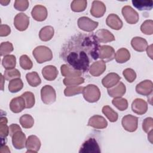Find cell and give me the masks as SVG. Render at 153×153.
Wrapping results in <instances>:
<instances>
[{
	"instance_id": "obj_34",
	"label": "cell",
	"mask_w": 153,
	"mask_h": 153,
	"mask_svg": "<svg viewBox=\"0 0 153 153\" xmlns=\"http://www.w3.org/2000/svg\"><path fill=\"white\" fill-rule=\"evenodd\" d=\"M8 120L5 117H1L0 120V135L2 140L6 139L7 136L9 134V127L7 126Z\"/></svg>"
},
{
	"instance_id": "obj_32",
	"label": "cell",
	"mask_w": 153,
	"mask_h": 153,
	"mask_svg": "<svg viewBox=\"0 0 153 153\" xmlns=\"http://www.w3.org/2000/svg\"><path fill=\"white\" fill-rule=\"evenodd\" d=\"M2 65L5 69H14L16 65V58L13 54L7 55L2 60Z\"/></svg>"
},
{
	"instance_id": "obj_14",
	"label": "cell",
	"mask_w": 153,
	"mask_h": 153,
	"mask_svg": "<svg viewBox=\"0 0 153 153\" xmlns=\"http://www.w3.org/2000/svg\"><path fill=\"white\" fill-rule=\"evenodd\" d=\"M32 17L36 21L42 22L46 19L48 15L47 10L42 5H36L31 11Z\"/></svg>"
},
{
	"instance_id": "obj_9",
	"label": "cell",
	"mask_w": 153,
	"mask_h": 153,
	"mask_svg": "<svg viewBox=\"0 0 153 153\" xmlns=\"http://www.w3.org/2000/svg\"><path fill=\"white\" fill-rule=\"evenodd\" d=\"M29 25V17L25 13H20L16 14L14 19V25L19 31L25 30Z\"/></svg>"
},
{
	"instance_id": "obj_27",
	"label": "cell",
	"mask_w": 153,
	"mask_h": 153,
	"mask_svg": "<svg viewBox=\"0 0 153 153\" xmlns=\"http://www.w3.org/2000/svg\"><path fill=\"white\" fill-rule=\"evenodd\" d=\"M54 33V28L51 26H46L39 30V37L42 41H48L53 37Z\"/></svg>"
},
{
	"instance_id": "obj_40",
	"label": "cell",
	"mask_w": 153,
	"mask_h": 153,
	"mask_svg": "<svg viewBox=\"0 0 153 153\" xmlns=\"http://www.w3.org/2000/svg\"><path fill=\"white\" fill-rule=\"evenodd\" d=\"M63 84L66 86L71 85H77L84 82V79L81 76L77 77H69L65 78L63 80Z\"/></svg>"
},
{
	"instance_id": "obj_8",
	"label": "cell",
	"mask_w": 153,
	"mask_h": 153,
	"mask_svg": "<svg viewBox=\"0 0 153 153\" xmlns=\"http://www.w3.org/2000/svg\"><path fill=\"white\" fill-rule=\"evenodd\" d=\"M121 13L126 21L129 24H136L139 21L138 13L130 5L123 7Z\"/></svg>"
},
{
	"instance_id": "obj_35",
	"label": "cell",
	"mask_w": 153,
	"mask_h": 153,
	"mask_svg": "<svg viewBox=\"0 0 153 153\" xmlns=\"http://www.w3.org/2000/svg\"><path fill=\"white\" fill-rule=\"evenodd\" d=\"M87 1L85 0H74L71 5V10L74 12H81L87 7Z\"/></svg>"
},
{
	"instance_id": "obj_43",
	"label": "cell",
	"mask_w": 153,
	"mask_h": 153,
	"mask_svg": "<svg viewBox=\"0 0 153 153\" xmlns=\"http://www.w3.org/2000/svg\"><path fill=\"white\" fill-rule=\"evenodd\" d=\"M21 76L20 72L17 69H6L4 72V76L5 79L7 81H11L15 78H20Z\"/></svg>"
},
{
	"instance_id": "obj_50",
	"label": "cell",
	"mask_w": 153,
	"mask_h": 153,
	"mask_svg": "<svg viewBox=\"0 0 153 153\" xmlns=\"http://www.w3.org/2000/svg\"><path fill=\"white\" fill-rule=\"evenodd\" d=\"M146 52L147 54L149 56V57L151 59H152V45H150L147 47L146 48Z\"/></svg>"
},
{
	"instance_id": "obj_31",
	"label": "cell",
	"mask_w": 153,
	"mask_h": 153,
	"mask_svg": "<svg viewBox=\"0 0 153 153\" xmlns=\"http://www.w3.org/2000/svg\"><path fill=\"white\" fill-rule=\"evenodd\" d=\"M23 87V83L20 78H15L10 81L8 88L11 93H17Z\"/></svg>"
},
{
	"instance_id": "obj_6",
	"label": "cell",
	"mask_w": 153,
	"mask_h": 153,
	"mask_svg": "<svg viewBox=\"0 0 153 153\" xmlns=\"http://www.w3.org/2000/svg\"><path fill=\"white\" fill-rule=\"evenodd\" d=\"M121 124L124 130L129 132H133L137 128L138 118L135 116L128 114L123 117Z\"/></svg>"
},
{
	"instance_id": "obj_54",
	"label": "cell",
	"mask_w": 153,
	"mask_h": 153,
	"mask_svg": "<svg viewBox=\"0 0 153 153\" xmlns=\"http://www.w3.org/2000/svg\"><path fill=\"white\" fill-rule=\"evenodd\" d=\"M1 79H2V85H1V90H4V79H5V78H4V76L1 74Z\"/></svg>"
},
{
	"instance_id": "obj_20",
	"label": "cell",
	"mask_w": 153,
	"mask_h": 153,
	"mask_svg": "<svg viewBox=\"0 0 153 153\" xmlns=\"http://www.w3.org/2000/svg\"><path fill=\"white\" fill-rule=\"evenodd\" d=\"M26 108L25 100L23 97L13 98L10 103V109L14 113H19Z\"/></svg>"
},
{
	"instance_id": "obj_47",
	"label": "cell",
	"mask_w": 153,
	"mask_h": 153,
	"mask_svg": "<svg viewBox=\"0 0 153 153\" xmlns=\"http://www.w3.org/2000/svg\"><path fill=\"white\" fill-rule=\"evenodd\" d=\"M142 128L145 133H149L153 129V119L152 117L146 118L142 123Z\"/></svg>"
},
{
	"instance_id": "obj_42",
	"label": "cell",
	"mask_w": 153,
	"mask_h": 153,
	"mask_svg": "<svg viewBox=\"0 0 153 153\" xmlns=\"http://www.w3.org/2000/svg\"><path fill=\"white\" fill-rule=\"evenodd\" d=\"M140 30L145 35L153 33V21L152 20H145L140 26Z\"/></svg>"
},
{
	"instance_id": "obj_33",
	"label": "cell",
	"mask_w": 153,
	"mask_h": 153,
	"mask_svg": "<svg viewBox=\"0 0 153 153\" xmlns=\"http://www.w3.org/2000/svg\"><path fill=\"white\" fill-rule=\"evenodd\" d=\"M102 112L107 117L109 121L114 123L117 121L118 118V114L115 111H114L109 106H104L102 108Z\"/></svg>"
},
{
	"instance_id": "obj_48",
	"label": "cell",
	"mask_w": 153,
	"mask_h": 153,
	"mask_svg": "<svg viewBox=\"0 0 153 153\" xmlns=\"http://www.w3.org/2000/svg\"><path fill=\"white\" fill-rule=\"evenodd\" d=\"M11 32V29L10 26L7 25H1L0 27V36H8Z\"/></svg>"
},
{
	"instance_id": "obj_5",
	"label": "cell",
	"mask_w": 153,
	"mask_h": 153,
	"mask_svg": "<svg viewBox=\"0 0 153 153\" xmlns=\"http://www.w3.org/2000/svg\"><path fill=\"white\" fill-rule=\"evenodd\" d=\"M100 148L98 142L94 137H90L86 140L81 145L79 153H100Z\"/></svg>"
},
{
	"instance_id": "obj_11",
	"label": "cell",
	"mask_w": 153,
	"mask_h": 153,
	"mask_svg": "<svg viewBox=\"0 0 153 153\" xmlns=\"http://www.w3.org/2000/svg\"><path fill=\"white\" fill-rule=\"evenodd\" d=\"M12 143L13 146L17 149H22L26 146V137L25 134L21 130H19L15 132L13 136Z\"/></svg>"
},
{
	"instance_id": "obj_52",
	"label": "cell",
	"mask_w": 153,
	"mask_h": 153,
	"mask_svg": "<svg viewBox=\"0 0 153 153\" xmlns=\"http://www.w3.org/2000/svg\"><path fill=\"white\" fill-rule=\"evenodd\" d=\"M152 133H153V130H151L149 133H148V140H149V142L151 143H152Z\"/></svg>"
},
{
	"instance_id": "obj_51",
	"label": "cell",
	"mask_w": 153,
	"mask_h": 153,
	"mask_svg": "<svg viewBox=\"0 0 153 153\" xmlns=\"http://www.w3.org/2000/svg\"><path fill=\"white\" fill-rule=\"evenodd\" d=\"M0 152L3 153V152H10V149H8V147L5 145V144L1 145V149H0Z\"/></svg>"
},
{
	"instance_id": "obj_28",
	"label": "cell",
	"mask_w": 153,
	"mask_h": 153,
	"mask_svg": "<svg viewBox=\"0 0 153 153\" xmlns=\"http://www.w3.org/2000/svg\"><path fill=\"white\" fill-rule=\"evenodd\" d=\"M131 2L133 6L140 11L151 10L153 7L152 0H133Z\"/></svg>"
},
{
	"instance_id": "obj_21",
	"label": "cell",
	"mask_w": 153,
	"mask_h": 153,
	"mask_svg": "<svg viewBox=\"0 0 153 153\" xmlns=\"http://www.w3.org/2000/svg\"><path fill=\"white\" fill-rule=\"evenodd\" d=\"M108 94L112 97H121L126 91L125 85L122 82H118L115 85L108 88Z\"/></svg>"
},
{
	"instance_id": "obj_45",
	"label": "cell",
	"mask_w": 153,
	"mask_h": 153,
	"mask_svg": "<svg viewBox=\"0 0 153 153\" xmlns=\"http://www.w3.org/2000/svg\"><path fill=\"white\" fill-rule=\"evenodd\" d=\"M123 75L128 82H133L136 78L135 71L131 68H127L123 72Z\"/></svg>"
},
{
	"instance_id": "obj_39",
	"label": "cell",
	"mask_w": 153,
	"mask_h": 153,
	"mask_svg": "<svg viewBox=\"0 0 153 153\" xmlns=\"http://www.w3.org/2000/svg\"><path fill=\"white\" fill-rule=\"evenodd\" d=\"M21 96L23 97L25 100L26 108H31L34 106L35 103V99L33 93L30 91H26L23 93Z\"/></svg>"
},
{
	"instance_id": "obj_53",
	"label": "cell",
	"mask_w": 153,
	"mask_h": 153,
	"mask_svg": "<svg viewBox=\"0 0 153 153\" xmlns=\"http://www.w3.org/2000/svg\"><path fill=\"white\" fill-rule=\"evenodd\" d=\"M10 1H3V0H2V1H0V3L2 5H7L8 4V3H10Z\"/></svg>"
},
{
	"instance_id": "obj_46",
	"label": "cell",
	"mask_w": 153,
	"mask_h": 153,
	"mask_svg": "<svg viewBox=\"0 0 153 153\" xmlns=\"http://www.w3.org/2000/svg\"><path fill=\"white\" fill-rule=\"evenodd\" d=\"M29 1L27 0H16L14 4V7L18 11H23L27 9Z\"/></svg>"
},
{
	"instance_id": "obj_15",
	"label": "cell",
	"mask_w": 153,
	"mask_h": 153,
	"mask_svg": "<svg viewBox=\"0 0 153 153\" xmlns=\"http://www.w3.org/2000/svg\"><path fill=\"white\" fill-rule=\"evenodd\" d=\"M94 34L99 42L106 43L115 39L114 35L110 31L105 29L97 30Z\"/></svg>"
},
{
	"instance_id": "obj_3",
	"label": "cell",
	"mask_w": 153,
	"mask_h": 153,
	"mask_svg": "<svg viewBox=\"0 0 153 153\" xmlns=\"http://www.w3.org/2000/svg\"><path fill=\"white\" fill-rule=\"evenodd\" d=\"M82 94L84 99L90 103L97 102L100 98V91L97 86L94 84H88L83 88Z\"/></svg>"
},
{
	"instance_id": "obj_22",
	"label": "cell",
	"mask_w": 153,
	"mask_h": 153,
	"mask_svg": "<svg viewBox=\"0 0 153 153\" xmlns=\"http://www.w3.org/2000/svg\"><path fill=\"white\" fill-rule=\"evenodd\" d=\"M121 79V77L116 73L111 72L107 74L102 79V85L107 88H109L114 85H115Z\"/></svg>"
},
{
	"instance_id": "obj_44",
	"label": "cell",
	"mask_w": 153,
	"mask_h": 153,
	"mask_svg": "<svg viewBox=\"0 0 153 153\" xmlns=\"http://www.w3.org/2000/svg\"><path fill=\"white\" fill-rule=\"evenodd\" d=\"M20 67L25 70H29L32 69L33 63L30 58L26 54H23L20 57Z\"/></svg>"
},
{
	"instance_id": "obj_10",
	"label": "cell",
	"mask_w": 153,
	"mask_h": 153,
	"mask_svg": "<svg viewBox=\"0 0 153 153\" xmlns=\"http://www.w3.org/2000/svg\"><path fill=\"white\" fill-rule=\"evenodd\" d=\"M115 50L111 46L104 45L99 47V58L104 62H109L115 58Z\"/></svg>"
},
{
	"instance_id": "obj_2",
	"label": "cell",
	"mask_w": 153,
	"mask_h": 153,
	"mask_svg": "<svg viewBox=\"0 0 153 153\" xmlns=\"http://www.w3.org/2000/svg\"><path fill=\"white\" fill-rule=\"evenodd\" d=\"M33 56L38 63L50 61L53 59V53L47 47L39 45L36 47L32 52Z\"/></svg>"
},
{
	"instance_id": "obj_7",
	"label": "cell",
	"mask_w": 153,
	"mask_h": 153,
	"mask_svg": "<svg viewBox=\"0 0 153 153\" xmlns=\"http://www.w3.org/2000/svg\"><path fill=\"white\" fill-rule=\"evenodd\" d=\"M78 26L82 30L91 32L93 31L99 25V23L96 21H93L90 18L82 16L78 19Z\"/></svg>"
},
{
	"instance_id": "obj_13",
	"label": "cell",
	"mask_w": 153,
	"mask_h": 153,
	"mask_svg": "<svg viewBox=\"0 0 153 153\" xmlns=\"http://www.w3.org/2000/svg\"><path fill=\"white\" fill-rule=\"evenodd\" d=\"M153 84L151 80H144L136 86V92L143 96H149L152 93Z\"/></svg>"
},
{
	"instance_id": "obj_12",
	"label": "cell",
	"mask_w": 153,
	"mask_h": 153,
	"mask_svg": "<svg viewBox=\"0 0 153 153\" xmlns=\"http://www.w3.org/2000/svg\"><path fill=\"white\" fill-rule=\"evenodd\" d=\"M41 143L39 139L35 135L28 136L26 142V152H37L41 147Z\"/></svg>"
},
{
	"instance_id": "obj_36",
	"label": "cell",
	"mask_w": 153,
	"mask_h": 153,
	"mask_svg": "<svg viewBox=\"0 0 153 153\" xmlns=\"http://www.w3.org/2000/svg\"><path fill=\"white\" fill-rule=\"evenodd\" d=\"M20 123L23 128H30L34 124V120L30 115L25 114L20 118Z\"/></svg>"
},
{
	"instance_id": "obj_29",
	"label": "cell",
	"mask_w": 153,
	"mask_h": 153,
	"mask_svg": "<svg viewBox=\"0 0 153 153\" xmlns=\"http://www.w3.org/2000/svg\"><path fill=\"white\" fill-rule=\"evenodd\" d=\"M130 58V53L129 51L125 48H121L116 52L115 54V59L117 63H124L127 62Z\"/></svg>"
},
{
	"instance_id": "obj_24",
	"label": "cell",
	"mask_w": 153,
	"mask_h": 153,
	"mask_svg": "<svg viewBox=\"0 0 153 153\" xmlns=\"http://www.w3.org/2000/svg\"><path fill=\"white\" fill-rule=\"evenodd\" d=\"M43 77L48 81L54 80L58 75V71L56 66L53 65H47L42 69Z\"/></svg>"
},
{
	"instance_id": "obj_1",
	"label": "cell",
	"mask_w": 153,
	"mask_h": 153,
	"mask_svg": "<svg viewBox=\"0 0 153 153\" xmlns=\"http://www.w3.org/2000/svg\"><path fill=\"white\" fill-rule=\"evenodd\" d=\"M99 47L94 33H79L64 44L60 56L69 66L86 72L90 63L99 58Z\"/></svg>"
},
{
	"instance_id": "obj_23",
	"label": "cell",
	"mask_w": 153,
	"mask_h": 153,
	"mask_svg": "<svg viewBox=\"0 0 153 153\" xmlns=\"http://www.w3.org/2000/svg\"><path fill=\"white\" fill-rule=\"evenodd\" d=\"M106 25L112 29L120 30L122 28L123 23L121 19L115 14H110L106 20Z\"/></svg>"
},
{
	"instance_id": "obj_49",
	"label": "cell",
	"mask_w": 153,
	"mask_h": 153,
	"mask_svg": "<svg viewBox=\"0 0 153 153\" xmlns=\"http://www.w3.org/2000/svg\"><path fill=\"white\" fill-rule=\"evenodd\" d=\"M21 130L22 129H21L20 127L18 124H12L9 126V134L11 137L15 132H16L19 130Z\"/></svg>"
},
{
	"instance_id": "obj_16",
	"label": "cell",
	"mask_w": 153,
	"mask_h": 153,
	"mask_svg": "<svg viewBox=\"0 0 153 153\" xmlns=\"http://www.w3.org/2000/svg\"><path fill=\"white\" fill-rule=\"evenodd\" d=\"M131 109L136 114L143 115L147 112L148 104L144 100L137 98L131 103Z\"/></svg>"
},
{
	"instance_id": "obj_37",
	"label": "cell",
	"mask_w": 153,
	"mask_h": 153,
	"mask_svg": "<svg viewBox=\"0 0 153 153\" xmlns=\"http://www.w3.org/2000/svg\"><path fill=\"white\" fill-rule=\"evenodd\" d=\"M82 87L78 86V85H71L67 86V87L64 90V94L66 96L70 97L73 96L76 94H80L82 93L83 90Z\"/></svg>"
},
{
	"instance_id": "obj_38",
	"label": "cell",
	"mask_w": 153,
	"mask_h": 153,
	"mask_svg": "<svg viewBox=\"0 0 153 153\" xmlns=\"http://www.w3.org/2000/svg\"><path fill=\"white\" fill-rule=\"evenodd\" d=\"M112 103L120 111H123L128 108V102L124 99L121 97H115L112 100Z\"/></svg>"
},
{
	"instance_id": "obj_18",
	"label": "cell",
	"mask_w": 153,
	"mask_h": 153,
	"mask_svg": "<svg viewBox=\"0 0 153 153\" xmlns=\"http://www.w3.org/2000/svg\"><path fill=\"white\" fill-rule=\"evenodd\" d=\"M106 12V6L105 4L100 1H94L92 2L90 10L91 14L97 18L103 16Z\"/></svg>"
},
{
	"instance_id": "obj_17",
	"label": "cell",
	"mask_w": 153,
	"mask_h": 153,
	"mask_svg": "<svg viewBox=\"0 0 153 153\" xmlns=\"http://www.w3.org/2000/svg\"><path fill=\"white\" fill-rule=\"evenodd\" d=\"M87 125L94 128L103 129L107 127L108 122L102 116L95 115L90 118Z\"/></svg>"
},
{
	"instance_id": "obj_41",
	"label": "cell",
	"mask_w": 153,
	"mask_h": 153,
	"mask_svg": "<svg viewBox=\"0 0 153 153\" xmlns=\"http://www.w3.org/2000/svg\"><path fill=\"white\" fill-rule=\"evenodd\" d=\"M14 50L13 45L10 42H3L0 45V54L1 56L9 55Z\"/></svg>"
},
{
	"instance_id": "obj_4",
	"label": "cell",
	"mask_w": 153,
	"mask_h": 153,
	"mask_svg": "<svg viewBox=\"0 0 153 153\" xmlns=\"http://www.w3.org/2000/svg\"><path fill=\"white\" fill-rule=\"evenodd\" d=\"M41 97L44 103L46 105L52 104L56 99V93L54 88L50 85L43 86L41 90Z\"/></svg>"
},
{
	"instance_id": "obj_26",
	"label": "cell",
	"mask_w": 153,
	"mask_h": 153,
	"mask_svg": "<svg viewBox=\"0 0 153 153\" xmlns=\"http://www.w3.org/2000/svg\"><path fill=\"white\" fill-rule=\"evenodd\" d=\"M131 45L136 51L142 52L146 50L148 47V42L145 39L142 37L136 36L132 38L131 41Z\"/></svg>"
},
{
	"instance_id": "obj_30",
	"label": "cell",
	"mask_w": 153,
	"mask_h": 153,
	"mask_svg": "<svg viewBox=\"0 0 153 153\" xmlns=\"http://www.w3.org/2000/svg\"><path fill=\"white\" fill-rule=\"evenodd\" d=\"M27 83L32 87H37L41 82V79L36 72H32L26 75Z\"/></svg>"
},
{
	"instance_id": "obj_19",
	"label": "cell",
	"mask_w": 153,
	"mask_h": 153,
	"mask_svg": "<svg viewBox=\"0 0 153 153\" xmlns=\"http://www.w3.org/2000/svg\"><path fill=\"white\" fill-rule=\"evenodd\" d=\"M106 62L103 60H99L93 62L89 68V72L93 76H99L106 70Z\"/></svg>"
},
{
	"instance_id": "obj_25",
	"label": "cell",
	"mask_w": 153,
	"mask_h": 153,
	"mask_svg": "<svg viewBox=\"0 0 153 153\" xmlns=\"http://www.w3.org/2000/svg\"><path fill=\"white\" fill-rule=\"evenodd\" d=\"M60 71L62 75L66 78L81 76L82 75L81 71L74 69L68 64L62 65L60 67Z\"/></svg>"
}]
</instances>
